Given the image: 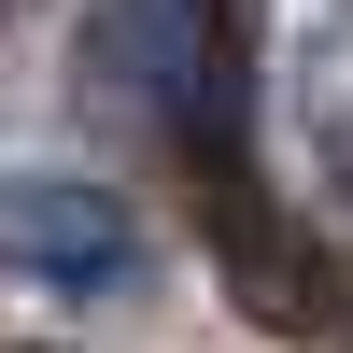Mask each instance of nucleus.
Segmentation results:
<instances>
[{
    "label": "nucleus",
    "mask_w": 353,
    "mask_h": 353,
    "mask_svg": "<svg viewBox=\"0 0 353 353\" xmlns=\"http://www.w3.org/2000/svg\"><path fill=\"white\" fill-rule=\"evenodd\" d=\"M0 269L43 283V297H128L141 283V226L85 170H0Z\"/></svg>",
    "instance_id": "f257e3e1"
},
{
    "label": "nucleus",
    "mask_w": 353,
    "mask_h": 353,
    "mask_svg": "<svg viewBox=\"0 0 353 353\" xmlns=\"http://www.w3.org/2000/svg\"><path fill=\"white\" fill-rule=\"evenodd\" d=\"M198 14H212V0H113V28H99V57L170 113V128H184V99H198Z\"/></svg>",
    "instance_id": "f03ea898"
}]
</instances>
